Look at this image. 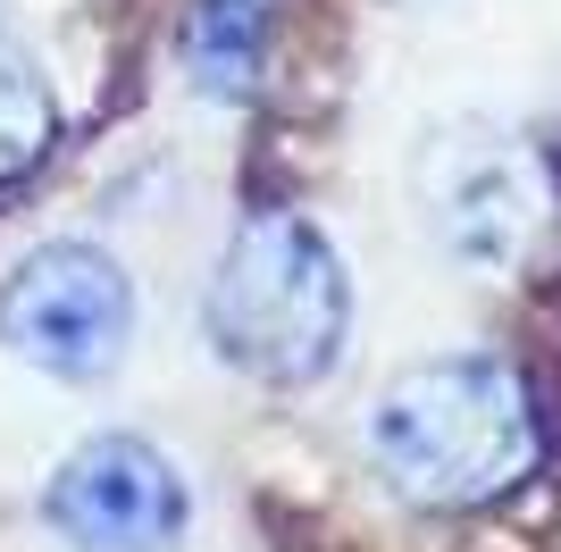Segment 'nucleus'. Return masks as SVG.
I'll use <instances>...</instances> for the list:
<instances>
[{"label":"nucleus","instance_id":"obj_1","mask_svg":"<svg viewBox=\"0 0 561 552\" xmlns=\"http://www.w3.org/2000/svg\"><path fill=\"white\" fill-rule=\"evenodd\" d=\"M537 452V393L503 352H436L369 402V460L411 510H486Z\"/></svg>","mask_w":561,"mask_h":552},{"label":"nucleus","instance_id":"obj_2","mask_svg":"<svg viewBox=\"0 0 561 552\" xmlns=\"http://www.w3.org/2000/svg\"><path fill=\"white\" fill-rule=\"evenodd\" d=\"M210 352L268 393H302L335 377L352 344V268L302 209H252L202 294Z\"/></svg>","mask_w":561,"mask_h":552},{"label":"nucleus","instance_id":"obj_3","mask_svg":"<svg viewBox=\"0 0 561 552\" xmlns=\"http://www.w3.org/2000/svg\"><path fill=\"white\" fill-rule=\"evenodd\" d=\"M135 319L142 301H135L126 260L84 243V234L34 243L0 276V344L25 368L59 377V386H101L135 344Z\"/></svg>","mask_w":561,"mask_h":552},{"label":"nucleus","instance_id":"obj_4","mask_svg":"<svg viewBox=\"0 0 561 552\" xmlns=\"http://www.w3.org/2000/svg\"><path fill=\"white\" fill-rule=\"evenodd\" d=\"M43 519L76 552H176L193 528V494L151 436H84L50 469Z\"/></svg>","mask_w":561,"mask_h":552},{"label":"nucleus","instance_id":"obj_5","mask_svg":"<svg viewBox=\"0 0 561 552\" xmlns=\"http://www.w3.org/2000/svg\"><path fill=\"white\" fill-rule=\"evenodd\" d=\"M436 227L453 234L461 260H503L528 243L537 227V184L519 168V151L503 142H478V151H453V168L436 176Z\"/></svg>","mask_w":561,"mask_h":552},{"label":"nucleus","instance_id":"obj_6","mask_svg":"<svg viewBox=\"0 0 561 552\" xmlns=\"http://www.w3.org/2000/svg\"><path fill=\"white\" fill-rule=\"evenodd\" d=\"M260 43H268V25H260L252 0H193V18H185V68H193V84L210 92V101H243V92H252Z\"/></svg>","mask_w":561,"mask_h":552},{"label":"nucleus","instance_id":"obj_7","mask_svg":"<svg viewBox=\"0 0 561 552\" xmlns=\"http://www.w3.org/2000/svg\"><path fill=\"white\" fill-rule=\"evenodd\" d=\"M50 135H59V101L34 76L25 50H0V193L25 184L34 168L50 160Z\"/></svg>","mask_w":561,"mask_h":552}]
</instances>
